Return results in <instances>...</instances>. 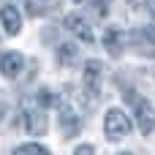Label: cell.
<instances>
[{
	"instance_id": "cell-1",
	"label": "cell",
	"mask_w": 155,
	"mask_h": 155,
	"mask_svg": "<svg viewBox=\"0 0 155 155\" xmlns=\"http://www.w3.org/2000/svg\"><path fill=\"white\" fill-rule=\"evenodd\" d=\"M22 123H25V131H27L30 136H44V134H46V114H44V106H38V101H25Z\"/></svg>"
},
{
	"instance_id": "cell-2",
	"label": "cell",
	"mask_w": 155,
	"mask_h": 155,
	"mask_svg": "<svg viewBox=\"0 0 155 155\" xmlns=\"http://www.w3.org/2000/svg\"><path fill=\"white\" fill-rule=\"evenodd\" d=\"M104 134H106L112 142L125 139V136L131 134V120H128V114L120 112V109H109L106 117H104Z\"/></svg>"
},
{
	"instance_id": "cell-3",
	"label": "cell",
	"mask_w": 155,
	"mask_h": 155,
	"mask_svg": "<svg viewBox=\"0 0 155 155\" xmlns=\"http://www.w3.org/2000/svg\"><path fill=\"white\" fill-rule=\"evenodd\" d=\"M101 76H104V65L98 60H87L84 63V93L90 98H98V93H101Z\"/></svg>"
},
{
	"instance_id": "cell-4",
	"label": "cell",
	"mask_w": 155,
	"mask_h": 155,
	"mask_svg": "<svg viewBox=\"0 0 155 155\" xmlns=\"http://www.w3.org/2000/svg\"><path fill=\"white\" fill-rule=\"evenodd\" d=\"M136 125L144 136H150L155 128V106L147 101H136Z\"/></svg>"
},
{
	"instance_id": "cell-5",
	"label": "cell",
	"mask_w": 155,
	"mask_h": 155,
	"mask_svg": "<svg viewBox=\"0 0 155 155\" xmlns=\"http://www.w3.org/2000/svg\"><path fill=\"white\" fill-rule=\"evenodd\" d=\"M63 27L71 30L74 35H79L82 41H93V30H90V22L82 16V14H68L63 19Z\"/></svg>"
},
{
	"instance_id": "cell-6",
	"label": "cell",
	"mask_w": 155,
	"mask_h": 155,
	"mask_svg": "<svg viewBox=\"0 0 155 155\" xmlns=\"http://www.w3.org/2000/svg\"><path fill=\"white\" fill-rule=\"evenodd\" d=\"M0 25H3V30H5V35H16V33L22 30V16H19V11H16L14 5H3V8H0Z\"/></svg>"
},
{
	"instance_id": "cell-7",
	"label": "cell",
	"mask_w": 155,
	"mask_h": 155,
	"mask_svg": "<svg viewBox=\"0 0 155 155\" xmlns=\"http://www.w3.org/2000/svg\"><path fill=\"white\" fill-rule=\"evenodd\" d=\"M22 65H25V57L16 54V52H5L0 57V71H3L5 79H16L22 74Z\"/></svg>"
},
{
	"instance_id": "cell-8",
	"label": "cell",
	"mask_w": 155,
	"mask_h": 155,
	"mask_svg": "<svg viewBox=\"0 0 155 155\" xmlns=\"http://www.w3.org/2000/svg\"><path fill=\"white\" fill-rule=\"evenodd\" d=\"M60 128H63L65 139H71V136L79 131V117H76L68 106H63V109H60Z\"/></svg>"
},
{
	"instance_id": "cell-9",
	"label": "cell",
	"mask_w": 155,
	"mask_h": 155,
	"mask_svg": "<svg viewBox=\"0 0 155 155\" xmlns=\"http://www.w3.org/2000/svg\"><path fill=\"white\" fill-rule=\"evenodd\" d=\"M104 46L109 49L112 57H117V54L123 52V33H120L117 27H109V30L104 33Z\"/></svg>"
},
{
	"instance_id": "cell-10",
	"label": "cell",
	"mask_w": 155,
	"mask_h": 155,
	"mask_svg": "<svg viewBox=\"0 0 155 155\" xmlns=\"http://www.w3.org/2000/svg\"><path fill=\"white\" fill-rule=\"evenodd\" d=\"M76 54H79V49H76L74 44H60V46H57V60H60L63 65H74V63H76Z\"/></svg>"
},
{
	"instance_id": "cell-11",
	"label": "cell",
	"mask_w": 155,
	"mask_h": 155,
	"mask_svg": "<svg viewBox=\"0 0 155 155\" xmlns=\"http://www.w3.org/2000/svg\"><path fill=\"white\" fill-rule=\"evenodd\" d=\"M14 155H49V150L41 147V144H22Z\"/></svg>"
},
{
	"instance_id": "cell-12",
	"label": "cell",
	"mask_w": 155,
	"mask_h": 155,
	"mask_svg": "<svg viewBox=\"0 0 155 155\" xmlns=\"http://www.w3.org/2000/svg\"><path fill=\"white\" fill-rule=\"evenodd\" d=\"M74 155H95V150H93L90 144H82V147H76V150H74Z\"/></svg>"
},
{
	"instance_id": "cell-13",
	"label": "cell",
	"mask_w": 155,
	"mask_h": 155,
	"mask_svg": "<svg viewBox=\"0 0 155 155\" xmlns=\"http://www.w3.org/2000/svg\"><path fill=\"white\" fill-rule=\"evenodd\" d=\"M5 112H8V106H5V104H0V123H3V117H5Z\"/></svg>"
},
{
	"instance_id": "cell-14",
	"label": "cell",
	"mask_w": 155,
	"mask_h": 155,
	"mask_svg": "<svg viewBox=\"0 0 155 155\" xmlns=\"http://www.w3.org/2000/svg\"><path fill=\"white\" fill-rule=\"evenodd\" d=\"M147 3H155V0H147Z\"/></svg>"
},
{
	"instance_id": "cell-15",
	"label": "cell",
	"mask_w": 155,
	"mask_h": 155,
	"mask_svg": "<svg viewBox=\"0 0 155 155\" xmlns=\"http://www.w3.org/2000/svg\"><path fill=\"white\" fill-rule=\"evenodd\" d=\"M123 155H128V153H123Z\"/></svg>"
}]
</instances>
